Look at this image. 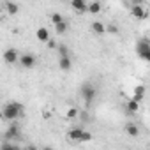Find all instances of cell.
<instances>
[{"mask_svg": "<svg viewBox=\"0 0 150 150\" xmlns=\"http://www.w3.org/2000/svg\"><path fill=\"white\" fill-rule=\"evenodd\" d=\"M2 117L6 118V120H9V122H16L20 117H23V104H20V103H7L6 106H4V110H2Z\"/></svg>", "mask_w": 150, "mask_h": 150, "instance_id": "1", "label": "cell"}, {"mask_svg": "<svg viewBox=\"0 0 150 150\" xmlns=\"http://www.w3.org/2000/svg\"><path fill=\"white\" fill-rule=\"evenodd\" d=\"M136 51H138V57L145 62H150V41L146 37L139 39L138 44H136Z\"/></svg>", "mask_w": 150, "mask_h": 150, "instance_id": "2", "label": "cell"}, {"mask_svg": "<svg viewBox=\"0 0 150 150\" xmlns=\"http://www.w3.org/2000/svg\"><path fill=\"white\" fill-rule=\"evenodd\" d=\"M67 138H69L71 141H90V139H92V134H90L88 131L80 129V127H74V129H71V131L67 132Z\"/></svg>", "mask_w": 150, "mask_h": 150, "instance_id": "3", "label": "cell"}, {"mask_svg": "<svg viewBox=\"0 0 150 150\" xmlns=\"http://www.w3.org/2000/svg\"><path fill=\"white\" fill-rule=\"evenodd\" d=\"M81 96H83L85 103L90 104V103H94V99H96V88H94L90 83H85V85L81 87Z\"/></svg>", "mask_w": 150, "mask_h": 150, "instance_id": "4", "label": "cell"}, {"mask_svg": "<svg viewBox=\"0 0 150 150\" xmlns=\"http://www.w3.org/2000/svg\"><path fill=\"white\" fill-rule=\"evenodd\" d=\"M18 136H20V125H18V122H11L7 131H6V134H4V139L6 141H13Z\"/></svg>", "mask_w": 150, "mask_h": 150, "instance_id": "5", "label": "cell"}, {"mask_svg": "<svg viewBox=\"0 0 150 150\" xmlns=\"http://www.w3.org/2000/svg\"><path fill=\"white\" fill-rule=\"evenodd\" d=\"M20 64H21V67H25V69H32V67L35 65V55H32V53L21 55V57H20Z\"/></svg>", "mask_w": 150, "mask_h": 150, "instance_id": "6", "label": "cell"}, {"mask_svg": "<svg viewBox=\"0 0 150 150\" xmlns=\"http://www.w3.org/2000/svg\"><path fill=\"white\" fill-rule=\"evenodd\" d=\"M131 14H132L134 18H138V20H145V18H146V11H145V7H143L139 2H134V6H132V9H131Z\"/></svg>", "mask_w": 150, "mask_h": 150, "instance_id": "7", "label": "cell"}, {"mask_svg": "<svg viewBox=\"0 0 150 150\" xmlns=\"http://www.w3.org/2000/svg\"><path fill=\"white\" fill-rule=\"evenodd\" d=\"M20 53H18V50H14V48H9V50H6V53H4V60L7 62V64H14V62H18L20 60Z\"/></svg>", "mask_w": 150, "mask_h": 150, "instance_id": "8", "label": "cell"}, {"mask_svg": "<svg viewBox=\"0 0 150 150\" xmlns=\"http://www.w3.org/2000/svg\"><path fill=\"white\" fill-rule=\"evenodd\" d=\"M71 7L74 11H78V13H88V4L81 2V0H74V2H71Z\"/></svg>", "mask_w": 150, "mask_h": 150, "instance_id": "9", "label": "cell"}, {"mask_svg": "<svg viewBox=\"0 0 150 150\" xmlns=\"http://www.w3.org/2000/svg\"><path fill=\"white\" fill-rule=\"evenodd\" d=\"M35 37H37L39 41H42V42H48V41H50V32H48V28H44V27L37 28Z\"/></svg>", "mask_w": 150, "mask_h": 150, "instance_id": "10", "label": "cell"}, {"mask_svg": "<svg viewBox=\"0 0 150 150\" xmlns=\"http://www.w3.org/2000/svg\"><path fill=\"white\" fill-rule=\"evenodd\" d=\"M143 96H145V87H143V85H138V87L134 88L132 101H136V103H141V101H143Z\"/></svg>", "mask_w": 150, "mask_h": 150, "instance_id": "11", "label": "cell"}, {"mask_svg": "<svg viewBox=\"0 0 150 150\" xmlns=\"http://www.w3.org/2000/svg\"><path fill=\"white\" fill-rule=\"evenodd\" d=\"M125 132H127L129 136L136 138V136L139 134V129H138V125H136V124H132V122H127V124H125Z\"/></svg>", "mask_w": 150, "mask_h": 150, "instance_id": "12", "label": "cell"}, {"mask_svg": "<svg viewBox=\"0 0 150 150\" xmlns=\"http://www.w3.org/2000/svg\"><path fill=\"white\" fill-rule=\"evenodd\" d=\"M125 110H127V113H129V115H134V113L139 110V103H136V101L129 99V101H127V104H125Z\"/></svg>", "mask_w": 150, "mask_h": 150, "instance_id": "13", "label": "cell"}, {"mask_svg": "<svg viewBox=\"0 0 150 150\" xmlns=\"http://www.w3.org/2000/svg\"><path fill=\"white\" fill-rule=\"evenodd\" d=\"M58 67H60L62 71H71V67H72L71 57H69V58H58Z\"/></svg>", "mask_w": 150, "mask_h": 150, "instance_id": "14", "label": "cell"}, {"mask_svg": "<svg viewBox=\"0 0 150 150\" xmlns=\"http://www.w3.org/2000/svg\"><path fill=\"white\" fill-rule=\"evenodd\" d=\"M92 30H94L96 34H104V32H106V25L101 23V21H94V23H92Z\"/></svg>", "mask_w": 150, "mask_h": 150, "instance_id": "15", "label": "cell"}, {"mask_svg": "<svg viewBox=\"0 0 150 150\" xmlns=\"http://www.w3.org/2000/svg\"><path fill=\"white\" fill-rule=\"evenodd\" d=\"M57 50H58V57H60V58H69V57H71V55H69V48H67L65 44H58Z\"/></svg>", "mask_w": 150, "mask_h": 150, "instance_id": "16", "label": "cell"}, {"mask_svg": "<svg viewBox=\"0 0 150 150\" xmlns=\"http://www.w3.org/2000/svg\"><path fill=\"white\" fill-rule=\"evenodd\" d=\"M4 6H6V9H7V13H9V14H16V13L20 11V6H18V4H13V2H6Z\"/></svg>", "mask_w": 150, "mask_h": 150, "instance_id": "17", "label": "cell"}, {"mask_svg": "<svg viewBox=\"0 0 150 150\" xmlns=\"http://www.w3.org/2000/svg\"><path fill=\"white\" fill-rule=\"evenodd\" d=\"M99 11H101V4L99 2H90L88 4V13L90 14H97Z\"/></svg>", "mask_w": 150, "mask_h": 150, "instance_id": "18", "label": "cell"}, {"mask_svg": "<svg viewBox=\"0 0 150 150\" xmlns=\"http://www.w3.org/2000/svg\"><path fill=\"white\" fill-rule=\"evenodd\" d=\"M0 150H21L18 145H14V143H11V141H4L2 143V148Z\"/></svg>", "mask_w": 150, "mask_h": 150, "instance_id": "19", "label": "cell"}, {"mask_svg": "<svg viewBox=\"0 0 150 150\" xmlns=\"http://www.w3.org/2000/svg\"><path fill=\"white\" fill-rule=\"evenodd\" d=\"M55 30H57V34H65V32H67V23L62 21V23L55 25Z\"/></svg>", "mask_w": 150, "mask_h": 150, "instance_id": "20", "label": "cell"}, {"mask_svg": "<svg viewBox=\"0 0 150 150\" xmlns=\"http://www.w3.org/2000/svg\"><path fill=\"white\" fill-rule=\"evenodd\" d=\"M51 21H53V25H58V23H62V21H64V18H62V14L53 13V14H51Z\"/></svg>", "mask_w": 150, "mask_h": 150, "instance_id": "21", "label": "cell"}, {"mask_svg": "<svg viewBox=\"0 0 150 150\" xmlns=\"http://www.w3.org/2000/svg\"><path fill=\"white\" fill-rule=\"evenodd\" d=\"M78 113H80V111H78L76 108H69L65 115H67V118H76V117H78Z\"/></svg>", "mask_w": 150, "mask_h": 150, "instance_id": "22", "label": "cell"}, {"mask_svg": "<svg viewBox=\"0 0 150 150\" xmlns=\"http://www.w3.org/2000/svg\"><path fill=\"white\" fill-rule=\"evenodd\" d=\"M106 32H111V34H117V32H118V28H117V25H106Z\"/></svg>", "mask_w": 150, "mask_h": 150, "instance_id": "23", "label": "cell"}, {"mask_svg": "<svg viewBox=\"0 0 150 150\" xmlns=\"http://www.w3.org/2000/svg\"><path fill=\"white\" fill-rule=\"evenodd\" d=\"M48 46H50L51 50H55V48H58V44H57V41H53V39H50V41H48Z\"/></svg>", "mask_w": 150, "mask_h": 150, "instance_id": "24", "label": "cell"}, {"mask_svg": "<svg viewBox=\"0 0 150 150\" xmlns=\"http://www.w3.org/2000/svg\"><path fill=\"white\" fill-rule=\"evenodd\" d=\"M27 150H39V148H37V146H34V145H28V146H27Z\"/></svg>", "mask_w": 150, "mask_h": 150, "instance_id": "25", "label": "cell"}, {"mask_svg": "<svg viewBox=\"0 0 150 150\" xmlns=\"http://www.w3.org/2000/svg\"><path fill=\"white\" fill-rule=\"evenodd\" d=\"M42 150H53V148H51V146H44Z\"/></svg>", "mask_w": 150, "mask_h": 150, "instance_id": "26", "label": "cell"}, {"mask_svg": "<svg viewBox=\"0 0 150 150\" xmlns=\"http://www.w3.org/2000/svg\"><path fill=\"white\" fill-rule=\"evenodd\" d=\"M25 150H27V148H25Z\"/></svg>", "mask_w": 150, "mask_h": 150, "instance_id": "27", "label": "cell"}]
</instances>
